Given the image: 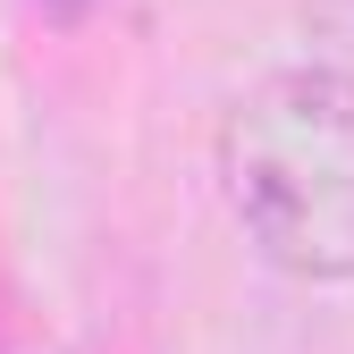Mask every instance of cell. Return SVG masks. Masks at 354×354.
Returning a JSON list of instances; mask_svg holds the SVG:
<instances>
[{"label": "cell", "mask_w": 354, "mask_h": 354, "mask_svg": "<svg viewBox=\"0 0 354 354\" xmlns=\"http://www.w3.org/2000/svg\"><path fill=\"white\" fill-rule=\"evenodd\" d=\"M219 177L261 261L295 279H354V76H261L219 127Z\"/></svg>", "instance_id": "6da1fadb"}]
</instances>
